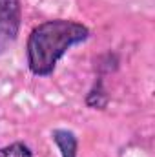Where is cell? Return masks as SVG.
<instances>
[{
    "instance_id": "6da1fadb",
    "label": "cell",
    "mask_w": 155,
    "mask_h": 157,
    "mask_svg": "<svg viewBox=\"0 0 155 157\" xmlns=\"http://www.w3.org/2000/svg\"><path fill=\"white\" fill-rule=\"evenodd\" d=\"M89 37V29L75 20L55 18L46 20L29 33L26 53L28 68L37 77H47L55 71L57 62L70 48Z\"/></svg>"
},
{
    "instance_id": "7a4b0ae2",
    "label": "cell",
    "mask_w": 155,
    "mask_h": 157,
    "mask_svg": "<svg viewBox=\"0 0 155 157\" xmlns=\"http://www.w3.org/2000/svg\"><path fill=\"white\" fill-rule=\"evenodd\" d=\"M20 0H0V55L15 44L20 31Z\"/></svg>"
},
{
    "instance_id": "3957f363",
    "label": "cell",
    "mask_w": 155,
    "mask_h": 157,
    "mask_svg": "<svg viewBox=\"0 0 155 157\" xmlns=\"http://www.w3.org/2000/svg\"><path fill=\"white\" fill-rule=\"evenodd\" d=\"M51 135H53L55 144L60 150V155L62 157H77L78 143H77V137H75L73 132H70V130H55Z\"/></svg>"
},
{
    "instance_id": "277c9868",
    "label": "cell",
    "mask_w": 155,
    "mask_h": 157,
    "mask_svg": "<svg viewBox=\"0 0 155 157\" xmlns=\"http://www.w3.org/2000/svg\"><path fill=\"white\" fill-rule=\"evenodd\" d=\"M0 157H33L31 150L24 143H11L4 148H0Z\"/></svg>"
}]
</instances>
